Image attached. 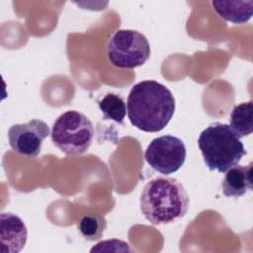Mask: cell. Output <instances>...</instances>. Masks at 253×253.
Instances as JSON below:
<instances>
[{"label": "cell", "mask_w": 253, "mask_h": 253, "mask_svg": "<svg viewBox=\"0 0 253 253\" xmlns=\"http://www.w3.org/2000/svg\"><path fill=\"white\" fill-rule=\"evenodd\" d=\"M175 99L171 91L154 80H144L132 86L126 102L129 122L145 132L162 130L175 112Z\"/></svg>", "instance_id": "cell-1"}, {"label": "cell", "mask_w": 253, "mask_h": 253, "mask_svg": "<svg viewBox=\"0 0 253 253\" xmlns=\"http://www.w3.org/2000/svg\"><path fill=\"white\" fill-rule=\"evenodd\" d=\"M189 205V196L184 186L170 177L150 180L140 195L141 213L154 225L180 220L187 213Z\"/></svg>", "instance_id": "cell-2"}, {"label": "cell", "mask_w": 253, "mask_h": 253, "mask_svg": "<svg viewBox=\"0 0 253 253\" xmlns=\"http://www.w3.org/2000/svg\"><path fill=\"white\" fill-rule=\"evenodd\" d=\"M198 146L206 166L211 170L224 173L237 165L246 154L240 137L229 125L211 124L198 138Z\"/></svg>", "instance_id": "cell-3"}, {"label": "cell", "mask_w": 253, "mask_h": 253, "mask_svg": "<svg viewBox=\"0 0 253 253\" xmlns=\"http://www.w3.org/2000/svg\"><path fill=\"white\" fill-rule=\"evenodd\" d=\"M50 137L53 144L66 155L82 154L91 146L94 127L85 115L70 110L55 120Z\"/></svg>", "instance_id": "cell-4"}, {"label": "cell", "mask_w": 253, "mask_h": 253, "mask_svg": "<svg viewBox=\"0 0 253 253\" xmlns=\"http://www.w3.org/2000/svg\"><path fill=\"white\" fill-rule=\"evenodd\" d=\"M146 37L134 30H119L109 40V61L118 68L133 69L143 65L150 57Z\"/></svg>", "instance_id": "cell-5"}, {"label": "cell", "mask_w": 253, "mask_h": 253, "mask_svg": "<svg viewBox=\"0 0 253 253\" xmlns=\"http://www.w3.org/2000/svg\"><path fill=\"white\" fill-rule=\"evenodd\" d=\"M187 151L182 139L174 135H162L148 144L144 158L155 171L169 175L178 171L184 164Z\"/></svg>", "instance_id": "cell-6"}, {"label": "cell", "mask_w": 253, "mask_h": 253, "mask_svg": "<svg viewBox=\"0 0 253 253\" xmlns=\"http://www.w3.org/2000/svg\"><path fill=\"white\" fill-rule=\"evenodd\" d=\"M48 134V126L43 121L35 119L25 124L11 126L8 130V139L14 151L34 158L40 154L42 142Z\"/></svg>", "instance_id": "cell-7"}, {"label": "cell", "mask_w": 253, "mask_h": 253, "mask_svg": "<svg viewBox=\"0 0 253 253\" xmlns=\"http://www.w3.org/2000/svg\"><path fill=\"white\" fill-rule=\"evenodd\" d=\"M28 230L24 221L12 212L0 215V239L2 253H17L27 242Z\"/></svg>", "instance_id": "cell-8"}, {"label": "cell", "mask_w": 253, "mask_h": 253, "mask_svg": "<svg viewBox=\"0 0 253 253\" xmlns=\"http://www.w3.org/2000/svg\"><path fill=\"white\" fill-rule=\"evenodd\" d=\"M221 187L223 195L228 198H239L252 190V163L235 165L225 171Z\"/></svg>", "instance_id": "cell-9"}, {"label": "cell", "mask_w": 253, "mask_h": 253, "mask_svg": "<svg viewBox=\"0 0 253 253\" xmlns=\"http://www.w3.org/2000/svg\"><path fill=\"white\" fill-rule=\"evenodd\" d=\"M211 5L217 15L233 24L248 22L253 13V1H212Z\"/></svg>", "instance_id": "cell-10"}, {"label": "cell", "mask_w": 253, "mask_h": 253, "mask_svg": "<svg viewBox=\"0 0 253 253\" xmlns=\"http://www.w3.org/2000/svg\"><path fill=\"white\" fill-rule=\"evenodd\" d=\"M252 111L253 103L250 100L235 106L230 113V127L239 137L249 135L253 131Z\"/></svg>", "instance_id": "cell-11"}, {"label": "cell", "mask_w": 253, "mask_h": 253, "mask_svg": "<svg viewBox=\"0 0 253 253\" xmlns=\"http://www.w3.org/2000/svg\"><path fill=\"white\" fill-rule=\"evenodd\" d=\"M98 106L105 120L124 124L126 114V106L121 96L115 93H108L98 101Z\"/></svg>", "instance_id": "cell-12"}, {"label": "cell", "mask_w": 253, "mask_h": 253, "mask_svg": "<svg viewBox=\"0 0 253 253\" xmlns=\"http://www.w3.org/2000/svg\"><path fill=\"white\" fill-rule=\"evenodd\" d=\"M107 227V220L104 216L91 213L82 216L77 222V229L81 236L88 241L99 240Z\"/></svg>", "instance_id": "cell-13"}]
</instances>
